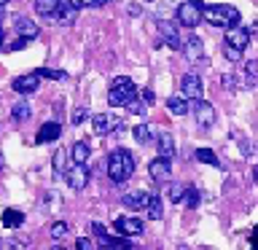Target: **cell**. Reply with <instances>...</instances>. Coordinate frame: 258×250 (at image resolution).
<instances>
[{
	"label": "cell",
	"mask_w": 258,
	"mask_h": 250,
	"mask_svg": "<svg viewBox=\"0 0 258 250\" xmlns=\"http://www.w3.org/2000/svg\"><path fill=\"white\" fill-rule=\"evenodd\" d=\"M185 194H188V207L194 210V207L199 205V191L194 189V185H185Z\"/></svg>",
	"instance_id": "34"
},
{
	"label": "cell",
	"mask_w": 258,
	"mask_h": 250,
	"mask_svg": "<svg viewBox=\"0 0 258 250\" xmlns=\"http://www.w3.org/2000/svg\"><path fill=\"white\" fill-rule=\"evenodd\" d=\"M148 175L153 177V180H159V183H164L169 180V175H172V161L169 159H153L151 164H148Z\"/></svg>",
	"instance_id": "13"
},
{
	"label": "cell",
	"mask_w": 258,
	"mask_h": 250,
	"mask_svg": "<svg viewBox=\"0 0 258 250\" xmlns=\"http://www.w3.org/2000/svg\"><path fill=\"white\" fill-rule=\"evenodd\" d=\"M6 3H8V0H0V8H3V6H6Z\"/></svg>",
	"instance_id": "46"
},
{
	"label": "cell",
	"mask_w": 258,
	"mask_h": 250,
	"mask_svg": "<svg viewBox=\"0 0 258 250\" xmlns=\"http://www.w3.org/2000/svg\"><path fill=\"white\" fill-rule=\"evenodd\" d=\"M76 247H78V250H94V245H92V239H86V237H78V242H76Z\"/></svg>",
	"instance_id": "40"
},
{
	"label": "cell",
	"mask_w": 258,
	"mask_h": 250,
	"mask_svg": "<svg viewBox=\"0 0 258 250\" xmlns=\"http://www.w3.org/2000/svg\"><path fill=\"white\" fill-rule=\"evenodd\" d=\"M183 197H185V185H183V183H172V185L167 189V199L172 202V205H175V202H180Z\"/></svg>",
	"instance_id": "31"
},
{
	"label": "cell",
	"mask_w": 258,
	"mask_h": 250,
	"mask_svg": "<svg viewBox=\"0 0 258 250\" xmlns=\"http://www.w3.org/2000/svg\"><path fill=\"white\" fill-rule=\"evenodd\" d=\"M89 153H92V145H89L86 140H78L76 145H73V161H76V164H86Z\"/></svg>",
	"instance_id": "21"
},
{
	"label": "cell",
	"mask_w": 258,
	"mask_h": 250,
	"mask_svg": "<svg viewBox=\"0 0 258 250\" xmlns=\"http://www.w3.org/2000/svg\"><path fill=\"white\" fill-rule=\"evenodd\" d=\"M135 97H137V86L132 84V78H126V76L113 78V84L108 89V102L113 105V108H121V105L132 102Z\"/></svg>",
	"instance_id": "3"
},
{
	"label": "cell",
	"mask_w": 258,
	"mask_h": 250,
	"mask_svg": "<svg viewBox=\"0 0 258 250\" xmlns=\"http://www.w3.org/2000/svg\"><path fill=\"white\" fill-rule=\"evenodd\" d=\"M223 86H226V89H237V86H239V81L234 78L231 73H226V76H223Z\"/></svg>",
	"instance_id": "37"
},
{
	"label": "cell",
	"mask_w": 258,
	"mask_h": 250,
	"mask_svg": "<svg viewBox=\"0 0 258 250\" xmlns=\"http://www.w3.org/2000/svg\"><path fill=\"white\" fill-rule=\"evenodd\" d=\"M51 250H68V247H62V245H54Z\"/></svg>",
	"instance_id": "43"
},
{
	"label": "cell",
	"mask_w": 258,
	"mask_h": 250,
	"mask_svg": "<svg viewBox=\"0 0 258 250\" xmlns=\"http://www.w3.org/2000/svg\"><path fill=\"white\" fill-rule=\"evenodd\" d=\"M140 94H143V102H145V105H153V102H156V94H153V89H143Z\"/></svg>",
	"instance_id": "38"
},
{
	"label": "cell",
	"mask_w": 258,
	"mask_h": 250,
	"mask_svg": "<svg viewBox=\"0 0 258 250\" xmlns=\"http://www.w3.org/2000/svg\"><path fill=\"white\" fill-rule=\"evenodd\" d=\"M247 43H250V32L245 27H229V30H226V46H229V48L245 51Z\"/></svg>",
	"instance_id": "11"
},
{
	"label": "cell",
	"mask_w": 258,
	"mask_h": 250,
	"mask_svg": "<svg viewBox=\"0 0 258 250\" xmlns=\"http://www.w3.org/2000/svg\"><path fill=\"white\" fill-rule=\"evenodd\" d=\"M121 121L116 116H110V113H97V116H92V127H94V132L97 135H110V132H116Z\"/></svg>",
	"instance_id": "12"
},
{
	"label": "cell",
	"mask_w": 258,
	"mask_h": 250,
	"mask_svg": "<svg viewBox=\"0 0 258 250\" xmlns=\"http://www.w3.org/2000/svg\"><path fill=\"white\" fill-rule=\"evenodd\" d=\"M11 116L16 118V121H27L30 116H32V108H30V102H16L14 108H11Z\"/></svg>",
	"instance_id": "24"
},
{
	"label": "cell",
	"mask_w": 258,
	"mask_h": 250,
	"mask_svg": "<svg viewBox=\"0 0 258 250\" xmlns=\"http://www.w3.org/2000/svg\"><path fill=\"white\" fill-rule=\"evenodd\" d=\"M223 54H226V59H229V62H239V59H242V51H237V48H229V46H223Z\"/></svg>",
	"instance_id": "35"
},
{
	"label": "cell",
	"mask_w": 258,
	"mask_h": 250,
	"mask_svg": "<svg viewBox=\"0 0 258 250\" xmlns=\"http://www.w3.org/2000/svg\"><path fill=\"white\" fill-rule=\"evenodd\" d=\"M156 151H159L161 159H172V156H175V140H172V135H169V132H161V135L156 137Z\"/></svg>",
	"instance_id": "18"
},
{
	"label": "cell",
	"mask_w": 258,
	"mask_h": 250,
	"mask_svg": "<svg viewBox=\"0 0 258 250\" xmlns=\"http://www.w3.org/2000/svg\"><path fill=\"white\" fill-rule=\"evenodd\" d=\"M110 0H89V8H102V6H108Z\"/></svg>",
	"instance_id": "41"
},
{
	"label": "cell",
	"mask_w": 258,
	"mask_h": 250,
	"mask_svg": "<svg viewBox=\"0 0 258 250\" xmlns=\"http://www.w3.org/2000/svg\"><path fill=\"white\" fill-rule=\"evenodd\" d=\"M255 81H258V59H250L247 68H245V84L255 86Z\"/></svg>",
	"instance_id": "30"
},
{
	"label": "cell",
	"mask_w": 258,
	"mask_h": 250,
	"mask_svg": "<svg viewBox=\"0 0 258 250\" xmlns=\"http://www.w3.org/2000/svg\"><path fill=\"white\" fill-rule=\"evenodd\" d=\"M124 108H129L132 113H143V110H145V105H143V102H140V100H137V97H135V100H132V102H126Z\"/></svg>",
	"instance_id": "36"
},
{
	"label": "cell",
	"mask_w": 258,
	"mask_h": 250,
	"mask_svg": "<svg viewBox=\"0 0 258 250\" xmlns=\"http://www.w3.org/2000/svg\"><path fill=\"white\" fill-rule=\"evenodd\" d=\"M180 48H183L188 62H205V43H202V38H197V35L185 38L180 43Z\"/></svg>",
	"instance_id": "9"
},
{
	"label": "cell",
	"mask_w": 258,
	"mask_h": 250,
	"mask_svg": "<svg viewBox=\"0 0 258 250\" xmlns=\"http://www.w3.org/2000/svg\"><path fill=\"white\" fill-rule=\"evenodd\" d=\"M38 78H51V81H68V73L64 70H48V68H40L35 70Z\"/></svg>",
	"instance_id": "28"
},
{
	"label": "cell",
	"mask_w": 258,
	"mask_h": 250,
	"mask_svg": "<svg viewBox=\"0 0 258 250\" xmlns=\"http://www.w3.org/2000/svg\"><path fill=\"white\" fill-rule=\"evenodd\" d=\"M86 118H89V110L86 108H76V110H73V124H76V127H81Z\"/></svg>",
	"instance_id": "33"
},
{
	"label": "cell",
	"mask_w": 258,
	"mask_h": 250,
	"mask_svg": "<svg viewBox=\"0 0 258 250\" xmlns=\"http://www.w3.org/2000/svg\"><path fill=\"white\" fill-rule=\"evenodd\" d=\"M105 172H108V177H110L113 183L129 180L132 172H135V156L129 151H124V148L113 151L110 156H108V161H105Z\"/></svg>",
	"instance_id": "1"
},
{
	"label": "cell",
	"mask_w": 258,
	"mask_h": 250,
	"mask_svg": "<svg viewBox=\"0 0 258 250\" xmlns=\"http://www.w3.org/2000/svg\"><path fill=\"white\" fill-rule=\"evenodd\" d=\"M177 22L183 24V27H197V24L202 22V6H197V3H180L177 6Z\"/></svg>",
	"instance_id": "5"
},
{
	"label": "cell",
	"mask_w": 258,
	"mask_h": 250,
	"mask_svg": "<svg viewBox=\"0 0 258 250\" xmlns=\"http://www.w3.org/2000/svg\"><path fill=\"white\" fill-rule=\"evenodd\" d=\"M0 169H3V156H0Z\"/></svg>",
	"instance_id": "47"
},
{
	"label": "cell",
	"mask_w": 258,
	"mask_h": 250,
	"mask_svg": "<svg viewBox=\"0 0 258 250\" xmlns=\"http://www.w3.org/2000/svg\"><path fill=\"white\" fill-rule=\"evenodd\" d=\"M194 156H197V161H202V164H210V167H218V156L210 148H197V153H194Z\"/></svg>",
	"instance_id": "25"
},
{
	"label": "cell",
	"mask_w": 258,
	"mask_h": 250,
	"mask_svg": "<svg viewBox=\"0 0 258 250\" xmlns=\"http://www.w3.org/2000/svg\"><path fill=\"white\" fill-rule=\"evenodd\" d=\"M38 84H40V78L35 76V73H27V76H19L14 81V92H19V94H32L38 89Z\"/></svg>",
	"instance_id": "15"
},
{
	"label": "cell",
	"mask_w": 258,
	"mask_h": 250,
	"mask_svg": "<svg viewBox=\"0 0 258 250\" xmlns=\"http://www.w3.org/2000/svg\"><path fill=\"white\" fill-rule=\"evenodd\" d=\"M59 135H62V127L56 124V121H48V124H43V127L38 129L35 140H38L40 145H43V143H54V140H56V137H59Z\"/></svg>",
	"instance_id": "16"
},
{
	"label": "cell",
	"mask_w": 258,
	"mask_h": 250,
	"mask_svg": "<svg viewBox=\"0 0 258 250\" xmlns=\"http://www.w3.org/2000/svg\"><path fill=\"white\" fill-rule=\"evenodd\" d=\"M148 197H151L148 191H132V194H124V197H121V205L129 207V210H145Z\"/></svg>",
	"instance_id": "17"
},
{
	"label": "cell",
	"mask_w": 258,
	"mask_h": 250,
	"mask_svg": "<svg viewBox=\"0 0 258 250\" xmlns=\"http://www.w3.org/2000/svg\"><path fill=\"white\" fill-rule=\"evenodd\" d=\"M22 221H24L22 210H14V207L3 210V226H6V229H16V226H22Z\"/></svg>",
	"instance_id": "20"
},
{
	"label": "cell",
	"mask_w": 258,
	"mask_h": 250,
	"mask_svg": "<svg viewBox=\"0 0 258 250\" xmlns=\"http://www.w3.org/2000/svg\"><path fill=\"white\" fill-rule=\"evenodd\" d=\"M64 180L73 191H84L89 183V167L86 164H73L68 172H64Z\"/></svg>",
	"instance_id": "8"
},
{
	"label": "cell",
	"mask_w": 258,
	"mask_h": 250,
	"mask_svg": "<svg viewBox=\"0 0 258 250\" xmlns=\"http://www.w3.org/2000/svg\"><path fill=\"white\" fill-rule=\"evenodd\" d=\"M180 97L183 100H202V78L197 76V73H185V76L180 78Z\"/></svg>",
	"instance_id": "7"
},
{
	"label": "cell",
	"mask_w": 258,
	"mask_h": 250,
	"mask_svg": "<svg viewBox=\"0 0 258 250\" xmlns=\"http://www.w3.org/2000/svg\"><path fill=\"white\" fill-rule=\"evenodd\" d=\"M56 8H59V0H35V11L38 16H46V19H51L56 14Z\"/></svg>",
	"instance_id": "22"
},
{
	"label": "cell",
	"mask_w": 258,
	"mask_h": 250,
	"mask_svg": "<svg viewBox=\"0 0 258 250\" xmlns=\"http://www.w3.org/2000/svg\"><path fill=\"white\" fill-rule=\"evenodd\" d=\"M76 14L78 11H73V8H64V6H59V8H56V22H59V24H70L73 19H76Z\"/></svg>",
	"instance_id": "32"
},
{
	"label": "cell",
	"mask_w": 258,
	"mask_h": 250,
	"mask_svg": "<svg viewBox=\"0 0 258 250\" xmlns=\"http://www.w3.org/2000/svg\"><path fill=\"white\" fill-rule=\"evenodd\" d=\"M188 3H197V6H202V0H188Z\"/></svg>",
	"instance_id": "44"
},
{
	"label": "cell",
	"mask_w": 258,
	"mask_h": 250,
	"mask_svg": "<svg viewBox=\"0 0 258 250\" xmlns=\"http://www.w3.org/2000/svg\"><path fill=\"white\" fill-rule=\"evenodd\" d=\"M59 6H64V8H73V11H78V8L84 6V0H59Z\"/></svg>",
	"instance_id": "39"
},
{
	"label": "cell",
	"mask_w": 258,
	"mask_h": 250,
	"mask_svg": "<svg viewBox=\"0 0 258 250\" xmlns=\"http://www.w3.org/2000/svg\"><path fill=\"white\" fill-rule=\"evenodd\" d=\"M38 32L40 30L32 19H27V16H19V19H16V35H19L22 40H35Z\"/></svg>",
	"instance_id": "14"
},
{
	"label": "cell",
	"mask_w": 258,
	"mask_h": 250,
	"mask_svg": "<svg viewBox=\"0 0 258 250\" xmlns=\"http://www.w3.org/2000/svg\"><path fill=\"white\" fill-rule=\"evenodd\" d=\"M151 137H153V132H151V124H137V127H135V140L140 143V145L151 143Z\"/></svg>",
	"instance_id": "27"
},
{
	"label": "cell",
	"mask_w": 258,
	"mask_h": 250,
	"mask_svg": "<svg viewBox=\"0 0 258 250\" xmlns=\"http://www.w3.org/2000/svg\"><path fill=\"white\" fill-rule=\"evenodd\" d=\"M202 19L207 24H213V27H239V19L242 14L237 11L234 6H226V3H213L207 8H202Z\"/></svg>",
	"instance_id": "2"
},
{
	"label": "cell",
	"mask_w": 258,
	"mask_h": 250,
	"mask_svg": "<svg viewBox=\"0 0 258 250\" xmlns=\"http://www.w3.org/2000/svg\"><path fill=\"white\" fill-rule=\"evenodd\" d=\"M48 234H51V239L62 242V239H64V237H68V234H70V226L64 223V221H56V223H51V231H48Z\"/></svg>",
	"instance_id": "26"
},
{
	"label": "cell",
	"mask_w": 258,
	"mask_h": 250,
	"mask_svg": "<svg viewBox=\"0 0 258 250\" xmlns=\"http://www.w3.org/2000/svg\"><path fill=\"white\" fill-rule=\"evenodd\" d=\"M145 210H148V218H151V221H159V218L164 215V210H161V202H159L156 194H151V197H148V202H145Z\"/></svg>",
	"instance_id": "23"
},
{
	"label": "cell",
	"mask_w": 258,
	"mask_h": 250,
	"mask_svg": "<svg viewBox=\"0 0 258 250\" xmlns=\"http://www.w3.org/2000/svg\"><path fill=\"white\" fill-rule=\"evenodd\" d=\"M64 159H68V156H64V151H62V148L56 151V153H54V159H51V164H54V177H56V180H59V177L64 175Z\"/></svg>",
	"instance_id": "29"
},
{
	"label": "cell",
	"mask_w": 258,
	"mask_h": 250,
	"mask_svg": "<svg viewBox=\"0 0 258 250\" xmlns=\"http://www.w3.org/2000/svg\"><path fill=\"white\" fill-rule=\"evenodd\" d=\"M0 43H3V27H0Z\"/></svg>",
	"instance_id": "45"
},
{
	"label": "cell",
	"mask_w": 258,
	"mask_h": 250,
	"mask_svg": "<svg viewBox=\"0 0 258 250\" xmlns=\"http://www.w3.org/2000/svg\"><path fill=\"white\" fill-rule=\"evenodd\" d=\"M113 229H116L121 237H140L145 226H143L140 218H135V215H121V218H116Z\"/></svg>",
	"instance_id": "6"
},
{
	"label": "cell",
	"mask_w": 258,
	"mask_h": 250,
	"mask_svg": "<svg viewBox=\"0 0 258 250\" xmlns=\"http://www.w3.org/2000/svg\"><path fill=\"white\" fill-rule=\"evenodd\" d=\"M156 30H159V35H161V40L169 46V48H180V32H177V27L172 22H167V19H159L156 22Z\"/></svg>",
	"instance_id": "10"
},
{
	"label": "cell",
	"mask_w": 258,
	"mask_h": 250,
	"mask_svg": "<svg viewBox=\"0 0 258 250\" xmlns=\"http://www.w3.org/2000/svg\"><path fill=\"white\" fill-rule=\"evenodd\" d=\"M167 110L172 113V116H185L191 108H188V100H183L180 94H175V97H169V100H167Z\"/></svg>",
	"instance_id": "19"
},
{
	"label": "cell",
	"mask_w": 258,
	"mask_h": 250,
	"mask_svg": "<svg viewBox=\"0 0 258 250\" xmlns=\"http://www.w3.org/2000/svg\"><path fill=\"white\" fill-rule=\"evenodd\" d=\"M177 250H191L188 245H177Z\"/></svg>",
	"instance_id": "42"
},
{
	"label": "cell",
	"mask_w": 258,
	"mask_h": 250,
	"mask_svg": "<svg viewBox=\"0 0 258 250\" xmlns=\"http://www.w3.org/2000/svg\"><path fill=\"white\" fill-rule=\"evenodd\" d=\"M188 108H194V116H197V124L202 129H210L215 124V108L207 100H194L188 102Z\"/></svg>",
	"instance_id": "4"
}]
</instances>
